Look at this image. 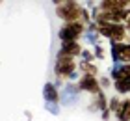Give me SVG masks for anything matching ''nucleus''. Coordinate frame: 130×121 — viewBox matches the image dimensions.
Returning a JSON list of instances; mask_svg holds the SVG:
<instances>
[{
    "label": "nucleus",
    "mask_w": 130,
    "mask_h": 121,
    "mask_svg": "<svg viewBox=\"0 0 130 121\" xmlns=\"http://www.w3.org/2000/svg\"><path fill=\"white\" fill-rule=\"evenodd\" d=\"M58 104H60V102H46V104H45V108H46V110H48L50 114L58 116V114H60V106H58Z\"/></svg>",
    "instance_id": "15"
},
{
    "label": "nucleus",
    "mask_w": 130,
    "mask_h": 121,
    "mask_svg": "<svg viewBox=\"0 0 130 121\" xmlns=\"http://www.w3.org/2000/svg\"><path fill=\"white\" fill-rule=\"evenodd\" d=\"M78 95H80L78 84L67 82L63 86V89H61V102H63V104H71V102H74L76 99H78Z\"/></svg>",
    "instance_id": "5"
},
{
    "label": "nucleus",
    "mask_w": 130,
    "mask_h": 121,
    "mask_svg": "<svg viewBox=\"0 0 130 121\" xmlns=\"http://www.w3.org/2000/svg\"><path fill=\"white\" fill-rule=\"evenodd\" d=\"M128 35V28L123 22H111V37L110 41H125Z\"/></svg>",
    "instance_id": "8"
},
{
    "label": "nucleus",
    "mask_w": 130,
    "mask_h": 121,
    "mask_svg": "<svg viewBox=\"0 0 130 121\" xmlns=\"http://www.w3.org/2000/svg\"><path fill=\"white\" fill-rule=\"evenodd\" d=\"M60 50L67 52V54H71V56H74V58H78L82 54V50H84V47H82L78 41H61Z\"/></svg>",
    "instance_id": "9"
},
{
    "label": "nucleus",
    "mask_w": 130,
    "mask_h": 121,
    "mask_svg": "<svg viewBox=\"0 0 130 121\" xmlns=\"http://www.w3.org/2000/svg\"><path fill=\"white\" fill-rule=\"evenodd\" d=\"M76 67H78V65H76L74 56H71V54L63 52V50H58V54H56V65H54L56 76L69 78V76L76 71Z\"/></svg>",
    "instance_id": "1"
},
{
    "label": "nucleus",
    "mask_w": 130,
    "mask_h": 121,
    "mask_svg": "<svg viewBox=\"0 0 130 121\" xmlns=\"http://www.w3.org/2000/svg\"><path fill=\"white\" fill-rule=\"evenodd\" d=\"M119 62L130 63V43L119 41Z\"/></svg>",
    "instance_id": "13"
},
{
    "label": "nucleus",
    "mask_w": 130,
    "mask_h": 121,
    "mask_svg": "<svg viewBox=\"0 0 130 121\" xmlns=\"http://www.w3.org/2000/svg\"><path fill=\"white\" fill-rule=\"evenodd\" d=\"M111 114H113V112H111L110 108L102 110V112H100V116H102V121H110V116H111Z\"/></svg>",
    "instance_id": "19"
},
{
    "label": "nucleus",
    "mask_w": 130,
    "mask_h": 121,
    "mask_svg": "<svg viewBox=\"0 0 130 121\" xmlns=\"http://www.w3.org/2000/svg\"><path fill=\"white\" fill-rule=\"evenodd\" d=\"M56 15L63 22L80 21L82 19V6H78V2H63L60 6H56Z\"/></svg>",
    "instance_id": "2"
},
{
    "label": "nucleus",
    "mask_w": 130,
    "mask_h": 121,
    "mask_svg": "<svg viewBox=\"0 0 130 121\" xmlns=\"http://www.w3.org/2000/svg\"><path fill=\"white\" fill-rule=\"evenodd\" d=\"M86 32V24L82 21H74V22H65L58 32L60 41H78L80 35H84Z\"/></svg>",
    "instance_id": "3"
},
{
    "label": "nucleus",
    "mask_w": 130,
    "mask_h": 121,
    "mask_svg": "<svg viewBox=\"0 0 130 121\" xmlns=\"http://www.w3.org/2000/svg\"><path fill=\"white\" fill-rule=\"evenodd\" d=\"M65 2V0H52V4H54V6H60V4H63Z\"/></svg>",
    "instance_id": "20"
},
{
    "label": "nucleus",
    "mask_w": 130,
    "mask_h": 121,
    "mask_svg": "<svg viewBox=\"0 0 130 121\" xmlns=\"http://www.w3.org/2000/svg\"><path fill=\"white\" fill-rule=\"evenodd\" d=\"M121 102H123V99H119L117 95H113V97H110V102H108V108L113 114H117L119 112V108H121Z\"/></svg>",
    "instance_id": "14"
},
{
    "label": "nucleus",
    "mask_w": 130,
    "mask_h": 121,
    "mask_svg": "<svg viewBox=\"0 0 130 121\" xmlns=\"http://www.w3.org/2000/svg\"><path fill=\"white\" fill-rule=\"evenodd\" d=\"M99 78H100V86H102V89H108L110 86H113L111 76H99Z\"/></svg>",
    "instance_id": "16"
},
{
    "label": "nucleus",
    "mask_w": 130,
    "mask_h": 121,
    "mask_svg": "<svg viewBox=\"0 0 130 121\" xmlns=\"http://www.w3.org/2000/svg\"><path fill=\"white\" fill-rule=\"evenodd\" d=\"M82 58L84 60H87V62H95V52H91V50H87V48H84V50H82V54H80Z\"/></svg>",
    "instance_id": "17"
},
{
    "label": "nucleus",
    "mask_w": 130,
    "mask_h": 121,
    "mask_svg": "<svg viewBox=\"0 0 130 121\" xmlns=\"http://www.w3.org/2000/svg\"><path fill=\"white\" fill-rule=\"evenodd\" d=\"M95 58L97 60H104V48L100 45H95Z\"/></svg>",
    "instance_id": "18"
},
{
    "label": "nucleus",
    "mask_w": 130,
    "mask_h": 121,
    "mask_svg": "<svg viewBox=\"0 0 130 121\" xmlns=\"http://www.w3.org/2000/svg\"><path fill=\"white\" fill-rule=\"evenodd\" d=\"M78 88L80 91H86L89 95H97L99 91H102V86H100V78L95 76V75H84L82 73V76L78 78Z\"/></svg>",
    "instance_id": "4"
},
{
    "label": "nucleus",
    "mask_w": 130,
    "mask_h": 121,
    "mask_svg": "<svg viewBox=\"0 0 130 121\" xmlns=\"http://www.w3.org/2000/svg\"><path fill=\"white\" fill-rule=\"evenodd\" d=\"M43 97L46 102H60L61 101V91L58 89L54 82H46L43 86Z\"/></svg>",
    "instance_id": "6"
},
{
    "label": "nucleus",
    "mask_w": 130,
    "mask_h": 121,
    "mask_svg": "<svg viewBox=\"0 0 130 121\" xmlns=\"http://www.w3.org/2000/svg\"><path fill=\"white\" fill-rule=\"evenodd\" d=\"M65 2H78V0H65Z\"/></svg>",
    "instance_id": "21"
},
{
    "label": "nucleus",
    "mask_w": 130,
    "mask_h": 121,
    "mask_svg": "<svg viewBox=\"0 0 130 121\" xmlns=\"http://www.w3.org/2000/svg\"><path fill=\"white\" fill-rule=\"evenodd\" d=\"M78 69L84 73V75H99V67L95 62H87V60H82V62L78 63Z\"/></svg>",
    "instance_id": "11"
},
{
    "label": "nucleus",
    "mask_w": 130,
    "mask_h": 121,
    "mask_svg": "<svg viewBox=\"0 0 130 121\" xmlns=\"http://www.w3.org/2000/svg\"><path fill=\"white\" fill-rule=\"evenodd\" d=\"M115 117L119 121H130V99H123L119 112L115 114Z\"/></svg>",
    "instance_id": "12"
},
{
    "label": "nucleus",
    "mask_w": 130,
    "mask_h": 121,
    "mask_svg": "<svg viewBox=\"0 0 130 121\" xmlns=\"http://www.w3.org/2000/svg\"><path fill=\"white\" fill-rule=\"evenodd\" d=\"M102 11H110V9H126L130 8L128 0H100L99 2Z\"/></svg>",
    "instance_id": "7"
},
{
    "label": "nucleus",
    "mask_w": 130,
    "mask_h": 121,
    "mask_svg": "<svg viewBox=\"0 0 130 121\" xmlns=\"http://www.w3.org/2000/svg\"><path fill=\"white\" fill-rule=\"evenodd\" d=\"M93 97H95V99H93V106H91V110H99V112H102V110H106V108H108L110 99L106 97L104 89H102V91H99L97 95H93Z\"/></svg>",
    "instance_id": "10"
}]
</instances>
